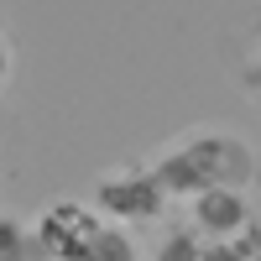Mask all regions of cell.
I'll use <instances>...</instances> for the list:
<instances>
[{"instance_id": "cell-3", "label": "cell", "mask_w": 261, "mask_h": 261, "mask_svg": "<svg viewBox=\"0 0 261 261\" xmlns=\"http://www.w3.org/2000/svg\"><path fill=\"white\" fill-rule=\"evenodd\" d=\"M99 209L84 199H53L47 209L32 220V241H37V261H73L84 246L99 235Z\"/></svg>"}, {"instance_id": "cell-6", "label": "cell", "mask_w": 261, "mask_h": 261, "mask_svg": "<svg viewBox=\"0 0 261 261\" xmlns=\"http://www.w3.org/2000/svg\"><path fill=\"white\" fill-rule=\"evenodd\" d=\"M204 246H209V241H204V235L193 230V225H188V230L178 225V230H167L162 241H157L151 261H204Z\"/></svg>"}, {"instance_id": "cell-8", "label": "cell", "mask_w": 261, "mask_h": 261, "mask_svg": "<svg viewBox=\"0 0 261 261\" xmlns=\"http://www.w3.org/2000/svg\"><path fill=\"white\" fill-rule=\"evenodd\" d=\"M235 246H241V256H246V261H261V220H256V225H251Z\"/></svg>"}, {"instance_id": "cell-1", "label": "cell", "mask_w": 261, "mask_h": 261, "mask_svg": "<svg viewBox=\"0 0 261 261\" xmlns=\"http://www.w3.org/2000/svg\"><path fill=\"white\" fill-rule=\"evenodd\" d=\"M151 172L162 178L167 199H188V204L204 199V193H220V188L246 193L256 183V146L246 136L199 125V130L172 136L157 157H151Z\"/></svg>"}, {"instance_id": "cell-10", "label": "cell", "mask_w": 261, "mask_h": 261, "mask_svg": "<svg viewBox=\"0 0 261 261\" xmlns=\"http://www.w3.org/2000/svg\"><path fill=\"white\" fill-rule=\"evenodd\" d=\"M11 63H16V53H11V37H6V32H0V84H6V79H11Z\"/></svg>"}, {"instance_id": "cell-7", "label": "cell", "mask_w": 261, "mask_h": 261, "mask_svg": "<svg viewBox=\"0 0 261 261\" xmlns=\"http://www.w3.org/2000/svg\"><path fill=\"white\" fill-rule=\"evenodd\" d=\"M0 261H37L32 225L16 220V214H0Z\"/></svg>"}, {"instance_id": "cell-5", "label": "cell", "mask_w": 261, "mask_h": 261, "mask_svg": "<svg viewBox=\"0 0 261 261\" xmlns=\"http://www.w3.org/2000/svg\"><path fill=\"white\" fill-rule=\"evenodd\" d=\"M73 261H141V246H136V235L120 230V225H99V235L89 246H84Z\"/></svg>"}, {"instance_id": "cell-4", "label": "cell", "mask_w": 261, "mask_h": 261, "mask_svg": "<svg viewBox=\"0 0 261 261\" xmlns=\"http://www.w3.org/2000/svg\"><path fill=\"white\" fill-rule=\"evenodd\" d=\"M188 225L199 230L209 246H230V241H241V235L256 225V214H251V199H246V193L220 188V193H204V199L188 204Z\"/></svg>"}, {"instance_id": "cell-9", "label": "cell", "mask_w": 261, "mask_h": 261, "mask_svg": "<svg viewBox=\"0 0 261 261\" xmlns=\"http://www.w3.org/2000/svg\"><path fill=\"white\" fill-rule=\"evenodd\" d=\"M204 261H246V256H241V246L230 241V246H204Z\"/></svg>"}, {"instance_id": "cell-2", "label": "cell", "mask_w": 261, "mask_h": 261, "mask_svg": "<svg viewBox=\"0 0 261 261\" xmlns=\"http://www.w3.org/2000/svg\"><path fill=\"white\" fill-rule=\"evenodd\" d=\"M89 204L99 209L105 225L136 230V225H157L167 214V188H162L157 172H151V162H125V167L99 172Z\"/></svg>"}]
</instances>
